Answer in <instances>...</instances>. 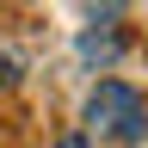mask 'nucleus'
Listing matches in <instances>:
<instances>
[{"mask_svg":"<svg viewBox=\"0 0 148 148\" xmlns=\"http://www.w3.org/2000/svg\"><path fill=\"white\" fill-rule=\"evenodd\" d=\"M74 6H80L86 18H99V25H111V18H117V12L130 6V0H74Z\"/></svg>","mask_w":148,"mask_h":148,"instance_id":"obj_2","label":"nucleus"},{"mask_svg":"<svg viewBox=\"0 0 148 148\" xmlns=\"http://www.w3.org/2000/svg\"><path fill=\"white\" fill-rule=\"evenodd\" d=\"M56 148H86V136H62V142H56Z\"/></svg>","mask_w":148,"mask_h":148,"instance_id":"obj_4","label":"nucleus"},{"mask_svg":"<svg viewBox=\"0 0 148 148\" xmlns=\"http://www.w3.org/2000/svg\"><path fill=\"white\" fill-rule=\"evenodd\" d=\"M80 56H117V31H86L80 37Z\"/></svg>","mask_w":148,"mask_h":148,"instance_id":"obj_3","label":"nucleus"},{"mask_svg":"<svg viewBox=\"0 0 148 148\" xmlns=\"http://www.w3.org/2000/svg\"><path fill=\"white\" fill-rule=\"evenodd\" d=\"M80 123L105 142H148V92L130 80H99L80 105Z\"/></svg>","mask_w":148,"mask_h":148,"instance_id":"obj_1","label":"nucleus"}]
</instances>
